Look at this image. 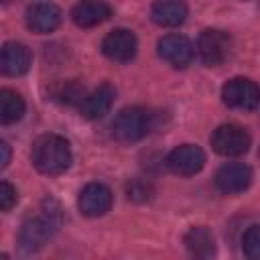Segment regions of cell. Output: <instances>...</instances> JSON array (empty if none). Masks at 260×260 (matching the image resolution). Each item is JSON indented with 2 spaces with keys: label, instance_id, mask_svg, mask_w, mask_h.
<instances>
[{
  "label": "cell",
  "instance_id": "cell-1",
  "mask_svg": "<svg viewBox=\"0 0 260 260\" xmlns=\"http://www.w3.org/2000/svg\"><path fill=\"white\" fill-rule=\"evenodd\" d=\"M59 223H61V215H59L57 203L51 199H45L41 211L30 215L28 219H24V223L20 225L18 248L24 254L39 252L55 236V232L59 230Z\"/></svg>",
  "mask_w": 260,
  "mask_h": 260
},
{
  "label": "cell",
  "instance_id": "cell-2",
  "mask_svg": "<svg viewBox=\"0 0 260 260\" xmlns=\"http://www.w3.org/2000/svg\"><path fill=\"white\" fill-rule=\"evenodd\" d=\"M30 160L35 169L43 175L57 177L63 175L73 160L69 142L59 134H43L32 142Z\"/></svg>",
  "mask_w": 260,
  "mask_h": 260
},
{
  "label": "cell",
  "instance_id": "cell-3",
  "mask_svg": "<svg viewBox=\"0 0 260 260\" xmlns=\"http://www.w3.org/2000/svg\"><path fill=\"white\" fill-rule=\"evenodd\" d=\"M152 128V114L140 106L124 108L116 114L112 122V136L122 144H132L142 140Z\"/></svg>",
  "mask_w": 260,
  "mask_h": 260
},
{
  "label": "cell",
  "instance_id": "cell-4",
  "mask_svg": "<svg viewBox=\"0 0 260 260\" xmlns=\"http://www.w3.org/2000/svg\"><path fill=\"white\" fill-rule=\"evenodd\" d=\"M221 102L238 112H252L260 106V85L248 77H232L221 87Z\"/></svg>",
  "mask_w": 260,
  "mask_h": 260
},
{
  "label": "cell",
  "instance_id": "cell-5",
  "mask_svg": "<svg viewBox=\"0 0 260 260\" xmlns=\"http://www.w3.org/2000/svg\"><path fill=\"white\" fill-rule=\"evenodd\" d=\"M211 148L221 156H242L250 148V134L238 124H221L209 136Z\"/></svg>",
  "mask_w": 260,
  "mask_h": 260
},
{
  "label": "cell",
  "instance_id": "cell-6",
  "mask_svg": "<svg viewBox=\"0 0 260 260\" xmlns=\"http://www.w3.org/2000/svg\"><path fill=\"white\" fill-rule=\"evenodd\" d=\"M197 53H199V59L207 67H217L232 53V37L219 28H205L199 35Z\"/></svg>",
  "mask_w": 260,
  "mask_h": 260
},
{
  "label": "cell",
  "instance_id": "cell-7",
  "mask_svg": "<svg viewBox=\"0 0 260 260\" xmlns=\"http://www.w3.org/2000/svg\"><path fill=\"white\" fill-rule=\"evenodd\" d=\"M156 53L165 63H169L175 69H185L187 65H191L193 55H195L191 41L179 32L160 37L156 43Z\"/></svg>",
  "mask_w": 260,
  "mask_h": 260
},
{
  "label": "cell",
  "instance_id": "cell-8",
  "mask_svg": "<svg viewBox=\"0 0 260 260\" xmlns=\"http://www.w3.org/2000/svg\"><path fill=\"white\" fill-rule=\"evenodd\" d=\"M61 20H63V12L51 0H37L32 4H28L26 6V12H24L26 26L32 32H37V35L53 32L61 24Z\"/></svg>",
  "mask_w": 260,
  "mask_h": 260
},
{
  "label": "cell",
  "instance_id": "cell-9",
  "mask_svg": "<svg viewBox=\"0 0 260 260\" xmlns=\"http://www.w3.org/2000/svg\"><path fill=\"white\" fill-rule=\"evenodd\" d=\"M165 162L171 173L179 177H193L205 167V152L197 144H179L167 154Z\"/></svg>",
  "mask_w": 260,
  "mask_h": 260
},
{
  "label": "cell",
  "instance_id": "cell-10",
  "mask_svg": "<svg viewBox=\"0 0 260 260\" xmlns=\"http://www.w3.org/2000/svg\"><path fill=\"white\" fill-rule=\"evenodd\" d=\"M138 49V39L130 28H114L102 41V53L116 63H126L134 59Z\"/></svg>",
  "mask_w": 260,
  "mask_h": 260
},
{
  "label": "cell",
  "instance_id": "cell-11",
  "mask_svg": "<svg viewBox=\"0 0 260 260\" xmlns=\"http://www.w3.org/2000/svg\"><path fill=\"white\" fill-rule=\"evenodd\" d=\"M213 183H215V189L223 195L242 193L252 183V169L244 162H228L217 169Z\"/></svg>",
  "mask_w": 260,
  "mask_h": 260
},
{
  "label": "cell",
  "instance_id": "cell-12",
  "mask_svg": "<svg viewBox=\"0 0 260 260\" xmlns=\"http://www.w3.org/2000/svg\"><path fill=\"white\" fill-rule=\"evenodd\" d=\"M114 201L112 191L102 183H87L77 197V207L85 217H102L110 211Z\"/></svg>",
  "mask_w": 260,
  "mask_h": 260
},
{
  "label": "cell",
  "instance_id": "cell-13",
  "mask_svg": "<svg viewBox=\"0 0 260 260\" xmlns=\"http://www.w3.org/2000/svg\"><path fill=\"white\" fill-rule=\"evenodd\" d=\"M30 63H32V55H30L26 45L16 43V41H8V43L2 45L0 69H2L4 75L18 77V75H22L30 69Z\"/></svg>",
  "mask_w": 260,
  "mask_h": 260
},
{
  "label": "cell",
  "instance_id": "cell-14",
  "mask_svg": "<svg viewBox=\"0 0 260 260\" xmlns=\"http://www.w3.org/2000/svg\"><path fill=\"white\" fill-rule=\"evenodd\" d=\"M112 16V6L106 0H79L71 8V20L81 28H91Z\"/></svg>",
  "mask_w": 260,
  "mask_h": 260
},
{
  "label": "cell",
  "instance_id": "cell-15",
  "mask_svg": "<svg viewBox=\"0 0 260 260\" xmlns=\"http://www.w3.org/2000/svg\"><path fill=\"white\" fill-rule=\"evenodd\" d=\"M114 100H116V89L110 83H102V85H98L93 91H89L83 98L79 110H81L83 118H87V120H100V118H104L110 112Z\"/></svg>",
  "mask_w": 260,
  "mask_h": 260
},
{
  "label": "cell",
  "instance_id": "cell-16",
  "mask_svg": "<svg viewBox=\"0 0 260 260\" xmlns=\"http://www.w3.org/2000/svg\"><path fill=\"white\" fill-rule=\"evenodd\" d=\"M189 10L183 0H154L150 6V18L154 24L173 28L185 22Z\"/></svg>",
  "mask_w": 260,
  "mask_h": 260
},
{
  "label": "cell",
  "instance_id": "cell-17",
  "mask_svg": "<svg viewBox=\"0 0 260 260\" xmlns=\"http://www.w3.org/2000/svg\"><path fill=\"white\" fill-rule=\"evenodd\" d=\"M183 244L193 258H211L215 254V238H213L211 230H207L205 225L191 228L185 234Z\"/></svg>",
  "mask_w": 260,
  "mask_h": 260
},
{
  "label": "cell",
  "instance_id": "cell-18",
  "mask_svg": "<svg viewBox=\"0 0 260 260\" xmlns=\"http://www.w3.org/2000/svg\"><path fill=\"white\" fill-rule=\"evenodd\" d=\"M24 100L12 89H0V122L14 124L24 116Z\"/></svg>",
  "mask_w": 260,
  "mask_h": 260
},
{
  "label": "cell",
  "instance_id": "cell-19",
  "mask_svg": "<svg viewBox=\"0 0 260 260\" xmlns=\"http://www.w3.org/2000/svg\"><path fill=\"white\" fill-rule=\"evenodd\" d=\"M55 95H57V100L61 104H67V106L79 104L81 106V102L85 98V91H83V85H79L77 81H65Z\"/></svg>",
  "mask_w": 260,
  "mask_h": 260
},
{
  "label": "cell",
  "instance_id": "cell-20",
  "mask_svg": "<svg viewBox=\"0 0 260 260\" xmlns=\"http://www.w3.org/2000/svg\"><path fill=\"white\" fill-rule=\"evenodd\" d=\"M242 250L250 260H260V225H250L244 232Z\"/></svg>",
  "mask_w": 260,
  "mask_h": 260
},
{
  "label": "cell",
  "instance_id": "cell-21",
  "mask_svg": "<svg viewBox=\"0 0 260 260\" xmlns=\"http://www.w3.org/2000/svg\"><path fill=\"white\" fill-rule=\"evenodd\" d=\"M18 201V193L16 189L8 183V181H2L0 183V209L2 211H10Z\"/></svg>",
  "mask_w": 260,
  "mask_h": 260
},
{
  "label": "cell",
  "instance_id": "cell-22",
  "mask_svg": "<svg viewBox=\"0 0 260 260\" xmlns=\"http://www.w3.org/2000/svg\"><path fill=\"white\" fill-rule=\"evenodd\" d=\"M0 154H2V158H0V167L2 169H6L8 167V162H10V146H8V142H0Z\"/></svg>",
  "mask_w": 260,
  "mask_h": 260
},
{
  "label": "cell",
  "instance_id": "cell-23",
  "mask_svg": "<svg viewBox=\"0 0 260 260\" xmlns=\"http://www.w3.org/2000/svg\"><path fill=\"white\" fill-rule=\"evenodd\" d=\"M4 4H10V2H16V0H2Z\"/></svg>",
  "mask_w": 260,
  "mask_h": 260
},
{
  "label": "cell",
  "instance_id": "cell-24",
  "mask_svg": "<svg viewBox=\"0 0 260 260\" xmlns=\"http://www.w3.org/2000/svg\"><path fill=\"white\" fill-rule=\"evenodd\" d=\"M258 156H260V152H258Z\"/></svg>",
  "mask_w": 260,
  "mask_h": 260
}]
</instances>
